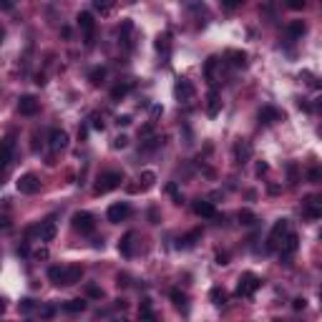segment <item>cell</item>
Listing matches in <instances>:
<instances>
[{
  "label": "cell",
  "mask_w": 322,
  "mask_h": 322,
  "mask_svg": "<svg viewBox=\"0 0 322 322\" xmlns=\"http://www.w3.org/2000/svg\"><path fill=\"white\" fill-rule=\"evenodd\" d=\"M154 134V121H148V123H144L141 128H139V136L144 139V136H151Z\"/></svg>",
  "instance_id": "ab89813d"
},
{
  "label": "cell",
  "mask_w": 322,
  "mask_h": 322,
  "mask_svg": "<svg viewBox=\"0 0 322 322\" xmlns=\"http://www.w3.org/2000/svg\"><path fill=\"white\" fill-rule=\"evenodd\" d=\"M232 154H234V164L244 166V164L249 161V156H252V146H249V141H244V139L234 141V146H232Z\"/></svg>",
  "instance_id": "30bf717a"
},
{
  "label": "cell",
  "mask_w": 322,
  "mask_h": 322,
  "mask_svg": "<svg viewBox=\"0 0 322 322\" xmlns=\"http://www.w3.org/2000/svg\"><path fill=\"white\" fill-rule=\"evenodd\" d=\"M139 317H141V320H148V322H154V320H156V312L151 310V299H144V302H141Z\"/></svg>",
  "instance_id": "4316f807"
},
{
  "label": "cell",
  "mask_w": 322,
  "mask_h": 322,
  "mask_svg": "<svg viewBox=\"0 0 322 322\" xmlns=\"http://www.w3.org/2000/svg\"><path fill=\"white\" fill-rule=\"evenodd\" d=\"M71 227L81 234H91L96 229V219H93V214L88 211H76L73 217H71Z\"/></svg>",
  "instance_id": "277c9868"
},
{
  "label": "cell",
  "mask_w": 322,
  "mask_h": 322,
  "mask_svg": "<svg viewBox=\"0 0 322 322\" xmlns=\"http://www.w3.org/2000/svg\"><path fill=\"white\" fill-rule=\"evenodd\" d=\"M63 310L71 312V315H78V312L86 310V299H68V302L63 305Z\"/></svg>",
  "instance_id": "83f0119b"
},
{
  "label": "cell",
  "mask_w": 322,
  "mask_h": 322,
  "mask_svg": "<svg viewBox=\"0 0 322 322\" xmlns=\"http://www.w3.org/2000/svg\"><path fill=\"white\" fill-rule=\"evenodd\" d=\"M86 297H91V299H101V297H103V290H101L98 285L88 282V285H86Z\"/></svg>",
  "instance_id": "d590c367"
},
{
  "label": "cell",
  "mask_w": 322,
  "mask_h": 322,
  "mask_svg": "<svg viewBox=\"0 0 322 322\" xmlns=\"http://www.w3.org/2000/svg\"><path fill=\"white\" fill-rule=\"evenodd\" d=\"M118 287H128V277L126 274H118Z\"/></svg>",
  "instance_id": "9f6ffc18"
},
{
  "label": "cell",
  "mask_w": 322,
  "mask_h": 322,
  "mask_svg": "<svg viewBox=\"0 0 322 322\" xmlns=\"http://www.w3.org/2000/svg\"><path fill=\"white\" fill-rule=\"evenodd\" d=\"M169 297H171V302H174L179 310H186V294H184L181 290H171Z\"/></svg>",
  "instance_id": "f546056e"
},
{
  "label": "cell",
  "mask_w": 322,
  "mask_h": 322,
  "mask_svg": "<svg viewBox=\"0 0 322 322\" xmlns=\"http://www.w3.org/2000/svg\"><path fill=\"white\" fill-rule=\"evenodd\" d=\"M305 307H307V299H305V297H294V299H292V310L299 312V310H305Z\"/></svg>",
  "instance_id": "60d3db41"
},
{
  "label": "cell",
  "mask_w": 322,
  "mask_h": 322,
  "mask_svg": "<svg viewBox=\"0 0 322 322\" xmlns=\"http://www.w3.org/2000/svg\"><path fill=\"white\" fill-rule=\"evenodd\" d=\"M91 126L96 128V131H103V118H101L98 114H93V116H91Z\"/></svg>",
  "instance_id": "ee69618b"
},
{
  "label": "cell",
  "mask_w": 322,
  "mask_h": 322,
  "mask_svg": "<svg viewBox=\"0 0 322 322\" xmlns=\"http://www.w3.org/2000/svg\"><path fill=\"white\" fill-rule=\"evenodd\" d=\"M305 33H307V26L302 23V20H292V23L287 26V35H290L292 40H294V38H302Z\"/></svg>",
  "instance_id": "7402d4cb"
},
{
  "label": "cell",
  "mask_w": 322,
  "mask_h": 322,
  "mask_svg": "<svg viewBox=\"0 0 322 322\" xmlns=\"http://www.w3.org/2000/svg\"><path fill=\"white\" fill-rule=\"evenodd\" d=\"M128 91H131V86H128V83H116L114 88H111V98H114V101H121Z\"/></svg>",
  "instance_id": "4dcf8cb0"
},
{
  "label": "cell",
  "mask_w": 322,
  "mask_h": 322,
  "mask_svg": "<svg viewBox=\"0 0 322 322\" xmlns=\"http://www.w3.org/2000/svg\"><path fill=\"white\" fill-rule=\"evenodd\" d=\"M63 269H66V267H58V264L48 267V280H51L53 285H60V280H63Z\"/></svg>",
  "instance_id": "836d02e7"
},
{
  "label": "cell",
  "mask_w": 322,
  "mask_h": 322,
  "mask_svg": "<svg viewBox=\"0 0 322 322\" xmlns=\"http://www.w3.org/2000/svg\"><path fill=\"white\" fill-rule=\"evenodd\" d=\"M56 222L53 219H46V222H40V232H38V237H40V242H51L53 237H56Z\"/></svg>",
  "instance_id": "d6986e66"
},
{
  "label": "cell",
  "mask_w": 322,
  "mask_h": 322,
  "mask_svg": "<svg viewBox=\"0 0 322 322\" xmlns=\"http://www.w3.org/2000/svg\"><path fill=\"white\" fill-rule=\"evenodd\" d=\"M148 219H151V224H159V211L156 209H148Z\"/></svg>",
  "instance_id": "681fc988"
},
{
  "label": "cell",
  "mask_w": 322,
  "mask_h": 322,
  "mask_svg": "<svg viewBox=\"0 0 322 322\" xmlns=\"http://www.w3.org/2000/svg\"><path fill=\"white\" fill-rule=\"evenodd\" d=\"M260 287H262L260 277L252 274V272H244V274L239 277V285H237V297H252Z\"/></svg>",
  "instance_id": "3957f363"
},
{
  "label": "cell",
  "mask_w": 322,
  "mask_h": 322,
  "mask_svg": "<svg viewBox=\"0 0 322 322\" xmlns=\"http://www.w3.org/2000/svg\"><path fill=\"white\" fill-rule=\"evenodd\" d=\"M267 171H269V166H267L264 161H260V164H257V176H262V174H267Z\"/></svg>",
  "instance_id": "c3c4849f"
},
{
  "label": "cell",
  "mask_w": 322,
  "mask_h": 322,
  "mask_svg": "<svg viewBox=\"0 0 322 322\" xmlns=\"http://www.w3.org/2000/svg\"><path fill=\"white\" fill-rule=\"evenodd\" d=\"M35 257H38V260H48V249H38Z\"/></svg>",
  "instance_id": "6f0895ef"
},
{
  "label": "cell",
  "mask_w": 322,
  "mask_h": 322,
  "mask_svg": "<svg viewBox=\"0 0 322 322\" xmlns=\"http://www.w3.org/2000/svg\"><path fill=\"white\" fill-rule=\"evenodd\" d=\"M224 60L229 63V66H234V68H247V53H244V51L229 48V51L224 53Z\"/></svg>",
  "instance_id": "2e32d148"
},
{
  "label": "cell",
  "mask_w": 322,
  "mask_h": 322,
  "mask_svg": "<svg viewBox=\"0 0 322 322\" xmlns=\"http://www.w3.org/2000/svg\"><path fill=\"white\" fill-rule=\"evenodd\" d=\"M126 146H128V136H123V134H121V136H116V139H114V148H126Z\"/></svg>",
  "instance_id": "7bdbcfd3"
},
{
  "label": "cell",
  "mask_w": 322,
  "mask_h": 322,
  "mask_svg": "<svg viewBox=\"0 0 322 322\" xmlns=\"http://www.w3.org/2000/svg\"><path fill=\"white\" fill-rule=\"evenodd\" d=\"M237 219L244 224V227H252L254 222H257V217H254V211H249V209H242L239 214H237Z\"/></svg>",
  "instance_id": "e575fe53"
},
{
  "label": "cell",
  "mask_w": 322,
  "mask_h": 322,
  "mask_svg": "<svg viewBox=\"0 0 322 322\" xmlns=\"http://www.w3.org/2000/svg\"><path fill=\"white\" fill-rule=\"evenodd\" d=\"M307 5V0H287V8H292V10H302Z\"/></svg>",
  "instance_id": "b9f144b4"
},
{
  "label": "cell",
  "mask_w": 322,
  "mask_h": 322,
  "mask_svg": "<svg viewBox=\"0 0 322 322\" xmlns=\"http://www.w3.org/2000/svg\"><path fill=\"white\" fill-rule=\"evenodd\" d=\"M166 194L174 199V204H181L184 199H181V191H179V186H176V181H169L166 184Z\"/></svg>",
  "instance_id": "d6a6232c"
},
{
  "label": "cell",
  "mask_w": 322,
  "mask_h": 322,
  "mask_svg": "<svg viewBox=\"0 0 322 322\" xmlns=\"http://www.w3.org/2000/svg\"><path fill=\"white\" fill-rule=\"evenodd\" d=\"M297 249H299V237H297L294 232H290L287 237H285V242H282V247H280V257H282L285 264H290V260L294 257Z\"/></svg>",
  "instance_id": "52a82bcc"
},
{
  "label": "cell",
  "mask_w": 322,
  "mask_h": 322,
  "mask_svg": "<svg viewBox=\"0 0 322 322\" xmlns=\"http://www.w3.org/2000/svg\"><path fill=\"white\" fill-rule=\"evenodd\" d=\"M53 315H56L53 307H43V310H40V317H53Z\"/></svg>",
  "instance_id": "816d5d0a"
},
{
  "label": "cell",
  "mask_w": 322,
  "mask_h": 322,
  "mask_svg": "<svg viewBox=\"0 0 322 322\" xmlns=\"http://www.w3.org/2000/svg\"><path fill=\"white\" fill-rule=\"evenodd\" d=\"M40 111V101L35 98V96H20L18 98V114L20 116H35Z\"/></svg>",
  "instance_id": "9c48e42d"
},
{
  "label": "cell",
  "mask_w": 322,
  "mask_h": 322,
  "mask_svg": "<svg viewBox=\"0 0 322 322\" xmlns=\"http://www.w3.org/2000/svg\"><path fill=\"white\" fill-rule=\"evenodd\" d=\"M20 312H23V315L33 312V299H23V302H20Z\"/></svg>",
  "instance_id": "bcb514c9"
},
{
  "label": "cell",
  "mask_w": 322,
  "mask_h": 322,
  "mask_svg": "<svg viewBox=\"0 0 322 322\" xmlns=\"http://www.w3.org/2000/svg\"><path fill=\"white\" fill-rule=\"evenodd\" d=\"M217 264H229V254H224V252H217Z\"/></svg>",
  "instance_id": "7dc6e473"
},
{
  "label": "cell",
  "mask_w": 322,
  "mask_h": 322,
  "mask_svg": "<svg viewBox=\"0 0 322 322\" xmlns=\"http://www.w3.org/2000/svg\"><path fill=\"white\" fill-rule=\"evenodd\" d=\"M202 239V229H191L189 234H184V237L179 239V247H184V249H191L197 242Z\"/></svg>",
  "instance_id": "44dd1931"
},
{
  "label": "cell",
  "mask_w": 322,
  "mask_h": 322,
  "mask_svg": "<svg viewBox=\"0 0 322 322\" xmlns=\"http://www.w3.org/2000/svg\"><path fill=\"white\" fill-rule=\"evenodd\" d=\"M116 123H118V126H128V123H131V116H118Z\"/></svg>",
  "instance_id": "f5cc1de1"
},
{
  "label": "cell",
  "mask_w": 322,
  "mask_h": 322,
  "mask_svg": "<svg viewBox=\"0 0 322 322\" xmlns=\"http://www.w3.org/2000/svg\"><path fill=\"white\" fill-rule=\"evenodd\" d=\"M191 209H194V214H199V217H204V219L217 217V209H214V204L206 202V199H197L194 204H191Z\"/></svg>",
  "instance_id": "5bb4252c"
},
{
  "label": "cell",
  "mask_w": 322,
  "mask_h": 322,
  "mask_svg": "<svg viewBox=\"0 0 322 322\" xmlns=\"http://www.w3.org/2000/svg\"><path fill=\"white\" fill-rule=\"evenodd\" d=\"M159 114H161V106H154V109H151V116H154V118H156V116H159Z\"/></svg>",
  "instance_id": "6125c7cd"
},
{
  "label": "cell",
  "mask_w": 322,
  "mask_h": 322,
  "mask_svg": "<svg viewBox=\"0 0 322 322\" xmlns=\"http://www.w3.org/2000/svg\"><path fill=\"white\" fill-rule=\"evenodd\" d=\"M103 78H106V68H103V66H96V68L88 71V81H91L93 86H101Z\"/></svg>",
  "instance_id": "f1b7e54d"
},
{
  "label": "cell",
  "mask_w": 322,
  "mask_h": 322,
  "mask_svg": "<svg viewBox=\"0 0 322 322\" xmlns=\"http://www.w3.org/2000/svg\"><path fill=\"white\" fill-rule=\"evenodd\" d=\"M134 237H136L134 232H126L123 237L118 239V252H121L123 257H131V254H134Z\"/></svg>",
  "instance_id": "ffe728a7"
},
{
  "label": "cell",
  "mask_w": 322,
  "mask_h": 322,
  "mask_svg": "<svg viewBox=\"0 0 322 322\" xmlns=\"http://www.w3.org/2000/svg\"><path fill=\"white\" fill-rule=\"evenodd\" d=\"M222 3V8H227V10H237L239 5H244V0H219Z\"/></svg>",
  "instance_id": "f35d334b"
},
{
  "label": "cell",
  "mask_w": 322,
  "mask_h": 322,
  "mask_svg": "<svg viewBox=\"0 0 322 322\" xmlns=\"http://www.w3.org/2000/svg\"><path fill=\"white\" fill-rule=\"evenodd\" d=\"M35 83H38V86H46V76L38 73V76H35Z\"/></svg>",
  "instance_id": "680465c9"
},
{
  "label": "cell",
  "mask_w": 322,
  "mask_h": 322,
  "mask_svg": "<svg viewBox=\"0 0 322 322\" xmlns=\"http://www.w3.org/2000/svg\"><path fill=\"white\" fill-rule=\"evenodd\" d=\"M161 144H164V139H161V136H151L146 144H141V148H144V151H151V148H159Z\"/></svg>",
  "instance_id": "8d00e7d4"
},
{
  "label": "cell",
  "mask_w": 322,
  "mask_h": 322,
  "mask_svg": "<svg viewBox=\"0 0 322 322\" xmlns=\"http://www.w3.org/2000/svg\"><path fill=\"white\" fill-rule=\"evenodd\" d=\"M209 299H211V305L224 307V305H227V292H224L222 287H211V290H209Z\"/></svg>",
  "instance_id": "603a6c76"
},
{
  "label": "cell",
  "mask_w": 322,
  "mask_h": 322,
  "mask_svg": "<svg viewBox=\"0 0 322 322\" xmlns=\"http://www.w3.org/2000/svg\"><path fill=\"white\" fill-rule=\"evenodd\" d=\"M78 28L86 33V46H93V33H96V20H93V13H88V10L78 13Z\"/></svg>",
  "instance_id": "5b68a950"
},
{
  "label": "cell",
  "mask_w": 322,
  "mask_h": 322,
  "mask_svg": "<svg viewBox=\"0 0 322 322\" xmlns=\"http://www.w3.org/2000/svg\"><path fill=\"white\" fill-rule=\"evenodd\" d=\"M154 46H156V51H159V53H164V56H166V53L171 51V35H169V33H159V38H156Z\"/></svg>",
  "instance_id": "484cf974"
},
{
  "label": "cell",
  "mask_w": 322,
  "mask_h": 322,
  "mask_svg": "<svg viewBox=\"0 0 322 322\" xmlns=\"http://www.w3.org/2000/svg\"><path fill=\"white\" fill-rule=\"evenodd\" d=\"M287 174H290V181H292V184H297V179H299V176H297V166H294V164H287Z\"/></svg>",
  "instance_id": "f6af8a7d"
},
{
  "label": "cell",
  "mask_w": 322,
  "mask_h": 322,
  "mask_svg": "<svg viewBox=\"0 0 322 322\" xmlns=\"http://www.w3.org/2000/svg\"><path fill=\"white\" fill-rule=\"evenodd\" d=\"M128 214H131V206H128V202H116V204H111L109 206V222L111 224H121L123 219H128Z\"/></svg>",
  "instance_id": "ba28073f"
},
{
  "label": "cell",
  "mask_w": 322,
  "mask_h": 322,
  "mask_svg": "<svg viewBox=\"0 0 322 322\" xmlns=\"http://www.w3.org/2000/svg\"><path fill=\"white\" fill-rule=\"evenodd\" d=\"M317 134H320V136H322V128H320V131H317Z\"/></svg>",
  "instance_id": "be15d7a7"
},
{
  "label": "cell",
  "mask_w": 322,
  "mask_h": 322,
  "mask_svg": "<svg viewBox=\"0 0 322 322\" xmlns=\"http://www.w3.org/2000/svg\"><path fill=\"white\" fill-rule=\"evenodd\" d=\"M15 186H18L20 194H28V197H33V194H38V191H40V181H38L35 174H30V171L20 176V179L15 181Z\"/></svg>",
  "instance_id": "8992f818"
},
{
  "label": "cell",
  "mask_w": 322,
  "mask_h": 322,
  "mask_svg": "<svg viewBox=\"0 0 322 322\" xmlns=\"http://www.w3.org/2000/svg\"><path fill=\"white\" fill-rule=\"evenodd\" d=\"M219 109H222V101H219V93H217V88H211L209 93H206V116H217L219 114Z\"/></svg>",
  "instance_id": "ac0fdd59"
},
{
  "label": "cell",
  "mask_w": 322,
  "mask_h": 322,
  "mask_svg": "<svg viewBox=\"0 0 322 322\" xmlns=\"http://www.w3.org/2000/svg\"><path fill=\"white\" fill-rule=\"evenodd\" d=\"M154 184H156V174H154V171H141V176H139V189H141V191H148Z\"/></svg>",
  "instance_id": "cb8c5ba5"
},
{
  "label": "cell",
  "mask_w": 322,
  "mask_h": 322,
  "mask_svg": "<svg viewBox=\"0 0 322 322\" xmlns=\"http://www.w3.org/2000/svg\"><path fill=\"white\" fill-rule=\"evenodd\" d=\"M15 254H18V257H28V247H26V244L15 247Z\"/></svg>",
  "instance_id": "f907efd6"
},
{
  "label": "cell",
  "mask_w": 322,
  "mask_h": 322,
  "mask_svg": "<svg viewBox=\"0 0 322 322\" xmlns=\"http://www.w3.org/2000/svg\"><path fill=\"white\" fill-rule=\"evenodd\" d=\"M123 184V171H116V169H111V171H103V174L98 176V181H96V186H93V194H109V191H114V189H118Z\"/></svg>",
  "instance_id": "6da1fadb"
},
{
  "label": "cell",
  "mask_w": 322,
  "mask_h": 322,
  "mask_svg": "<svg viewBox=\"0 0 322 322\" xmlns=\"http://www.w3.org/2000/svg\"><path fill=\"white\" fill-rule=\"evenodd\" d=\"M297 106H299V109H302V111H310V109H312V106H310V103H307L305 98H299V101H297Z\"/></svg>",
  "instance_id": "11a10c76"
},
{
  "label": "cell",
  "mask_w": 322,
  "mask_h": 322,
  "mask_svg": "<svg viewBox=\"0 0 322 322\" xmlns=\"http://www.w3.org/2000/svg\"><path fill=\"white\" fill-rule=\"evenodd\" d=\"M0 3H3V10H10V8H13V0H0Z\"/></svg>",
  "instance_id": "91938a15"
},
{
  "label": "cell",
  "mask_w": 322,
  "mask_h": 322,
  "mask_svg": "<svg viewBox=\"0 0 322 322\" xmlns=\"http://www.w3.org/2000/svg\"><path fill=\"white\" fill-rule=\"evenodd\" d=\"M118 33H121V40L131 46V40H128V35L134 33V20H123V23H121V28H118Z\"/></svg>",
  "instance_id": "1f68e13d"
},
{
  "label": "cell",
  "mask_w": 322,
  "mask_h": 322,
  "mask_svg": "<svg viewBox=\"0 0 322 322\" xmlns=\"http://www.w3.org/2000/svg\"><path fill=\"white\" fill-rule=\"evenodd\" d=\"M287 234H290V222H287V219H277L274 227H272V232H269V237H267V249H269V252L280 249Z\"/></svg>",
  "instance_id": "7a4b0ae2"
},
{
  "label": "cell",
  "mask_w": 322,
  "mask_h": 322,
  "mask_svg": "<svg viewBox=\"0 0 322 322\" xmlns=\"http://www.w3.org/2000/svg\"><path fill=\"white\" fill-rule=\"evenodd\" d=\"M269 194H280V186H277V184H269Z\"/></svg>",
  "instance_id": "94428289"
},
{
  "label": "cell",
  "mask_w": 322,
  "mask_h": 322,
  "mask_svg": "<svg viewBox=\"0 0 322 322\" xmlns=\"http://www.w3.org/2000/svg\"><path fill=\"white\" fill-rule=\"evenodd\" d=\"M194 93H197V88H194V83H191L189 78H179L176 81V86H174V96L179 98V101H191L194 98Z\"/></svg>",
  "instance_id": "8fae6325"
},
{
  "label": "cell",
  "mask_w": 322,
  "mask_h": 322,
  "mask_svg": "<svg viewBox=\"0 0 322 322\" xmlns=\"http://www.w3.org/2000/svg\"><path fill=\"white\" fill-rule=\"evenodd\" d=\"M86 136H88V128L81 126V128H78V141H86Z\"/></svg>",
  "instance_id": "db71d44e"
},
{
  "label": "cell",
  "mask_w": 322,
  "mask_h": 322,
  "mask_svg": "<svg viewBox=\"0 0 322 322\" xmlns=\"http://www.w3.org/2000/svg\"><path fill=\"white\" fill-rule=\"evenodd\" d=\"M320 299H322V292H320Z\"/></svg>",
  "instance_id": "03108f58"
},
{
  "label": "cell",
  "mask_w": 322,
  "mask_h": 322,
  "mask_svg": "<svg viewBox=\"0 0 322 322\" xmlns=\"http://www.w3.org/2000/svg\"><path fill=\"white\" fill-rule=\"evenodd\" d=\"M282 118H285V114L280 109H274V106H262L260 109V123H264V126H269L274 121H282Z\"/></svg>",
  "instance_id": "4fadbf2b"
},
{
  "label": "cell",
  "mask_w": 322,
  "mask_h": 322,
  "mask_svg": "<svg viewBox=\"0 0 322 322\" xmlns=\"http://www.w3.org/2000/svg\"><path fill=\"white\" fill-rule=\"evenodd\" d=\"M307 179H310L312 184H320V181H322V169H320V166H312V169L307 171Z\"/></svg>",
  "instance_id": "74e56055"
},
{
  "label": "cell",
  "mask_w": 322,
  "mask_h": 322,
  "mask_svg": "<svg viewBox=\"0 0 322 322\" xmlns=\"http://www.w3.org/2000/svg\"><path fill=\"white\" fill-rule=\"evenodd\" d=\"M68 146V134L63 131V128H53L51 131V148L53 151H60V148Z\"/></svg>",
  "instance_id": "e0dca14e"
},
{
  "label": "cell",
  "mask_w": 322,
  "mask_h": 322,
  "mask_svg": "<svg viewBox=\"0 0 322 322\" xmlns=\"http://www.w3.org/2000/svg\"><path fill=\"white\" fill-rule=\"evenodd\" d=\"M302 214L307 219H322V204L315 197H307L305 204H302Z\"/></svg>",
  "instance_id": "9a60e30c"
},
{
  "label": "cell",
  "mask_w": 322,
  "mask_h": 322,
  "mask_svg": "<svg viewBox=\"0 0 322 322\" xmlns=\"http://www.w3.org/2000/svg\"><path fill=\"white\" fill-rule=\"evenodd\" d=\"M81 280H83V267H81V264H68L66 269H63L60 285H63V287H71V285H76V282H81Z\"/></svg>",
  "instance_id": "7c38bea8"
},
{
  "label": "cell",
  "mask_w": 322,
  "mask_h": 322,
  "mask_svg": "<svg viewBox=\"0 0 322 322\" xmlns=\"http://www.w3.org/2000/svg\"><path fill=\"white\" fill-rule=\"evenodd\" d=\"M91 5H93V10H96V13L106 15V13H111V10H114L116 0H91Z\"/></svg>",
  "instance_id": "d4e9b609"
},
{
  "label": "cell",
  "mask_w": 322,
  "mask_h": 322,
  "mask_svg": "<svg viewBox=\"0 0 322 322\" xmlns=\"http://www.w3.org/2000/svg\"><path fill=\"white\" fill-rule=\"evenodd\" d=\"M320 239H322V229H320Z\"/></svg>",
  "instance_id": "e7e4bbea"
}]
</instances>
